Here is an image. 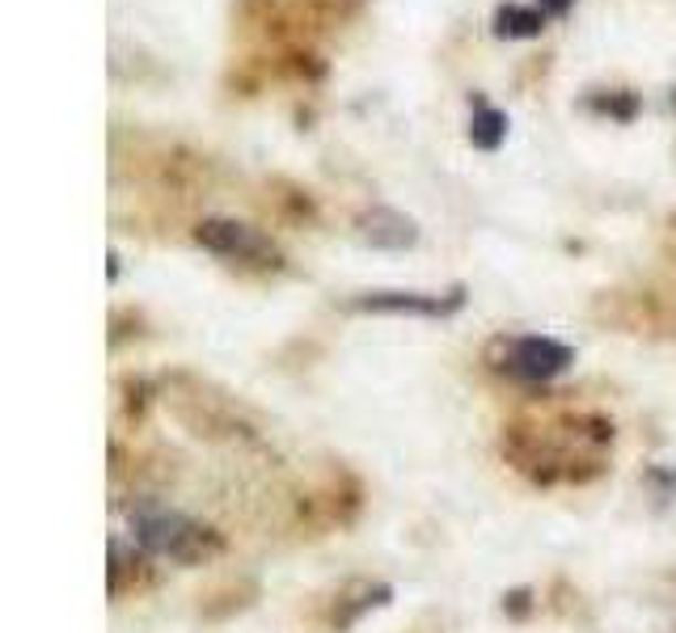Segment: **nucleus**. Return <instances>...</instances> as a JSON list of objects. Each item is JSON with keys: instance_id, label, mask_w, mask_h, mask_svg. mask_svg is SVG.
Wrapping results in <instances>:
<instances>
[{"instance_id": "1", "label": "nucleus", "mask_w": 676, "mask_h": 633, "mask_svg": "<svg viewBox=\"0 0 676 633\" xmlns=\"http://www.w3.org/2000/svg\"><path fill=\"white\" fill-rule=\"evenodd\" d=\"M136 540L145 549H152V553H169L173 562L182 566H194L203 562V558H212V553H220V540L208 528H199L187 516L166 511V507L136 516Z\"/></svg>"}, {"instance_id": "2", "label": "nucleus", "mask_w": 676, "mask_h": 633, "mask_svg": "<svg viewBox=\"0 0 676 633\" xmlns=\"http://www.w3.org/2000/svg\"><path fill=\"white\" fill-rule=\"evenodd\" d=\"M194 241H199L203 250L220 254V259L258 262V266H275V262H279L275 241L263 236L258 229L242 224V220H203V224L194 229Z\"/></svg>"}, {"instance_id": "3", "label": "nucleus", "mask_w": 676, "mask_h": 633, "mask_svg": "<svg viewBox=\"0 0 676 633\" xmlns=\"http://www.w3.org/2000/svg\"><path fill=\"white\" fill-rule=\"evenodd\" d=\"M567 363H571V347H562L554 338H541V334L516 338V342L507 347V359H504L507 372L520 376V380H550V376H558Z\"/></svg>"}, {"instance_id": "4", "label": "nucleus", "mask_w": 676, "mask_h": 633, "mask_svg": "<svg viewBox=\"0 0 676 633\" xmlns=\"http://www.w3.org/2000/svg\"><path fill=\"white\" fill-rule=\"evenodd\" d=\"M356 233L363 245H377V250H411L419 241V224L393 208H372L356 220Z\"/></svg>"}, {"instance_id": "5", "label": "nucleus", "mask_w": 676, "mask_h": 633, "mask_svg": "<svg viewBox=\"0 0 676 633\" xmlns=\"http://www.w3.org/2000/svg\"><path fill=\"white\" fill-rule=\"evenodd\" d=\"M360 313H414V317H444V313H453L461 308V287L448 296V300H440V296H419V292H368L356 300Z\"/></svg>"}, {"instance_id": "6", "label": "nucleus", "mask_w": 676, "mask_h": 633, "mask_svg": "<svg viewBox=\"0 0 676 633\" xmlns=\"http://www.w3.org/2000/svg\"><path fill=\"white\" fill-rule=\"evenodd\" d=\"M546 30V13L537 4H499L495 9V39H537Z\"/></svg>"}, {"instance_id": "7", "label": "nucleus", "mask_w": 676, "mask_h": 633, "mask_svg": "<svg viewBox=\"0 0 676 633\" xmlns=\"http://www.w3.org/2000/svg\"><path fill=\"white\" fill-rule=\"evenodd\" d=\"M474 102V118H469V144L483 148V152H495L499 144L507 140V115L486 106L483 97H469Z\"/></svg>"}, {"instance_id": "8", "label": "nucleus", "mask_w": 676, "mask_h": 633, "mask_svg": "<svg viewBox=\"0 0 676 633\" xmlns=\"http://www.w3.org/2000/svg\"><path fill=\"white\" fill-rule=\"evenodd\" d=\"M592 106H596V110H604V115H613V118H622V123H626V118H634V110H638V97L622 89V94L596 97Z\"/></svg>"}, {"instance_id": "9", "label": "nucleus", "mask_w": 676, "mask_h": 633, "mask_svg": "<svg viewBox=\"0 0 676 633\" xmlns=\"http://www.w3.org/2000/svg\"><path fill=\"white\" fill-rule=\"evenodd\" d=\"M571 4H575V0H537V9H541L546 18H567Z\"/></svg>"}]
</instances>
